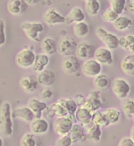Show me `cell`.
Returning a JSON list of instances; mask_svg holds the SVG:
<instances>
[{
	"label": "cell",
	"mask_w": 134,
	"mask_h": 146,
	"mask_svg": "<svg viewBox=\"0 0 134 146\" xmlns=\"http://www.w3.org/2000/svg\"><path fill=\"white\" fill-rule=\"evenodd\" d=\"M27 107L33 113L35 119H41L43 111L47 108V104L36 98H32L28 102Z\"/></svg>",
	"instance_id": "cell-17"
},
{
	"label": "cell",
	"mask_w": 134,
	"mask_h": 146,
	"mask_svg": "<svg viewBox=\"0 0 134 146\" xmlns=\"http://www.w3.org/2000/svg\"><path fill=\"white\" fill-rule=\"evenodd\" d=\"M96 34L97 37L107 46V49L114 50L119 47V38L116 35L108 33L103 28L98 27L96 29Z\"/></svg>",
	"instance_id": "cell-2"
},
{
	"label": "cell",
	"mask_w": 134,
	"mask_h": 146,
	"mask_svg": "<svg viewBox=\"0 0 134 146\" xmlns=\"http://www.w3.org/2000/svg\"><path fill=\"white\" fill-rule=\"evenodd\" d=\"M52 95H53V92L48 87H44L40 92V96L43 99H46V100H49L52 96Z\"/></svg>",
	"instance_id": "cell-42"
},
{
	"label": "cell",
	"mask_w": 134,
	"mask_h": 146,
	"mask_svg": "<svg viewBox=\"0 0 134 146\" xmlns=\"http://www.w3.org/2000/svg\"><path fill=\"white\" fill-rule=\"evenodd\" d=\"M117 146H134V144L129 137H125L120 140L119 143L117 144Z\"/></svg>",
	"instance_id": "cell-43"
},
{
	"label": "cell",
	"mask_w": 134,
	"mask_h": 146,
	"mask_svg": "<svg viewBox=\"0 0 134 146\" xmlns=\"http://www.w3.org/2000/svg\"><path fill=\"white\" fill-rule=\"evenodd\" d=\"M102 66L95 59L90 58L83 62L81 66V71L85 76L89 78H96L100 74Z\"/></svg>",
	"instance_id": "cell-7"
},
{
	"label": "cell",
	"mask_w": 134,
	"mask_h": 146,
	"mask_svg": "<svg viewBox=\"0 0 134 146\" xmlns=\"http://www.w3.org/2000/svg\"><path fill=\"white\" fill-rule=\"evenodd\" d=\"M95 60L97 61L100 65H111L113 62V55L111 50L107 48H97L94 53Z\"/></svg>",
	"instance_id": "cell-13"
},
{
	"label": "cell",
	"mask_w": 134,
	"mask_h": 146,
	"mask_svg": "<svg viewBox=\"0 0 134 146\" xmlns=\"http://www.w3.org/2000/svg\"><path fill=\"white\" fill-rule=\"evenodd\" d=\"M121 68L125 74L134 76V54H129L122 60Z\"/></svg>",
	"instance_id": "cell-28"
},
{
	"label": "cell",
	"mask_w": 134,
	"mask_h": 146,
	"mask_svg": "<svg viewBox=\"0 0 134 146\" xmlns=\"http://www.w3.org/2000/svg\"><path fill=\"white\" fill-rule=\"evenodd\" d=\"M85 97H84V96L81 95V94H77V95L75 96V98L74 99V100H75V102L77 104V107H82L83 104H84V101H85Z\"/></svg>",
	"instance_id": "cell-44"
},
{
	"label": "cell",
	"mask_w": 134,
	"mask_h": 146,
	"mask_svg": "<svg viewBox=\"0 0 134 146\" xmlns=\"http://www.w3.org/2000/svg\"><path fill=\"white\" fill-rule=\"evenodd\" d=\"M101 106H102V102H101L100 92L92 91L89 93L87 98L85 99V101H84L82 108H85L92 114L94 112L99 111Z\"/></svg>",
	"instance_id": "cell-8"
},
{
	"label": "cell",
	"mask_w": 134,
	"mask_h": 146,
	"mask_svg": "<svg viewBox=\"0 0 134 146\" xmlns=\"http://www.w3.org/2000/svg\"><path fill=\"white\" fill-rule=\"evenodd\" d=\"M11 107L9 103L4 102L0 106V133L5 137L13 133V121Z\"/></svg>",
	"instance_id": "cell-1"
},
{
	"label": "cell",
	"mask_w": 134,
	"mask_h": 146,
	"mask_svg": "<svg viewBox=\"0 0 134 146\" xmlns=\"http://www.w3.org/2000/svg\"><path fill=\"white\" fill-rule=\"evenodd\" d=\"M43 19L45 24L49 26H53L55 25L66 23V17L56 10L55 9H49L44 13Z\"/></svg>",
	"instance_id": "cell-10"
},
{
	"label": "cell",
	"mask_w": 134,
	"mask_h": 146,
	"mask_svg": "<svg viewBox=\"0 0 134 146\" xmlns=\"http://www.w3.org/2000/svg\"><path fill=\"white\" fill-rule=\"evenodd\" d=\"M11 115H12V118H16V119H21L28 122H31L35 119L33 113L27 106L19 107V108H15L11 112Z\"/></svg>",
	"instance_id": "cell-18"
},
{
	"label": "cell",
	"mask_w": 134,
	"mask_h": 146,
	"mask_svg": "<svg viewBox=\"0 0 134 146\" xmlns=\"http://www.w3.org/2000/svg\"><path fill=\"white\" fill-rule=\"evenodd\" d=\"M128 9L129 10V12L134 14V0L129 1V4L128 6Z\"/></svg>",
	"instance_id": "cell-46"
},
{
	"label": "cell",
	"mask_w": 134,
	"mask_h": 146,
	"mask_svg": "<svg viewBox=\"0 0 134 146\" xmlns=\"http://www.w3.org/2000/svg\"><path fill=\"white\" fill-rule=\"evenodd\" d=\"M24 33L30 40L39 42V35L44 31V25L40 22H24L21 25Z\"/></svg>",
	"instance_id": "cell-3"
},
{
	"label": "cell",
	"mask_w": 134,
	"mask_h": 146,
	"mask_svg": "<svg viewBox=\"0 0 134 146\" xmlns=\"http://www.w3.org/2000/svg\"><path fill=\"white\" fill-rule=\"evenodd\" d=\"M21 146H36V141L35 139V135L33 133L25 134L20 141Z\"/></svg>",
	"instance_id": "cell-39"
},
{
	"label": "cell",
	"mask_w": 134,
	"mask_h": 146,
	"mask_svg": "<svg viewBox=\"0 0 134 146\" xmlns=\"http://www.w3.org/2000/svg\"><path fill=\"white\" fill-rule=\"evenodd\" d=\"M72 141L69 135L61 137L56 142V146H71L72 145Z\"/></svg>",
	"instance_id": "cell-40"
},
{
	"label": "cell",
	"mask_w": 134,
	"mask_h": 146,
	"mask_svg": "<svg viewBox=\"0 0 134 146\" xmlns=\"http://www.w3.org/2000/svg\"><path fill=\"white\" fill-rule=\"evenodd\" d=\"M134 45V36L126 35L119 39V47L125 51H132Z\"/></svg>",
	"instance_id": "cell-35"
},
{
	"label": "cell",
	"mask_w": 134,
	"mask_h": 146,
	"mask_svg": "<svg viewBox=\"0 0 134 146\" xmlns=\"http://www.w3.org/2000/svg\"><path fill=\"white\" fill-rule=\"evenodd\" d=\"M102 113L105 117V119H107L109 125L116 123L120 119L121 111L117 109L107 108L104 110L103 111H102Z\"/></svg>",
	"instance_id": "cell-29"
},
{
	"label": "cell",
	"mask_w": 134,
	"mask_h": 146,
	"mask_svg": "<svg viewBox=\"0 0 134 146\" xmlns=\"http://www.w3.org/2000/svg\"><path fill=\"white\" fill-rule=\"evenodd\" d=\"M28 5H31V4H36L38 3V1H25Z\"/></svg>",
	"instance_id": "cell-48"
},
{
	"label": "cell",
	"mask_w": 134,
	"mask_h": 146,
	"mask_svg": "<svg viewBox=\"0 0 134 146\" xmlns=\"http://www.w3.org/2000/svg\"><path fill=\"white\" fill-rule=\"evenodd\" d=\"M111 88L114 96L120 100L125 99L130 92V85L123 78H116L111 83Z\"/></svg>",
	"instance_id": "cell-5"
},
{
	"label": "cell",
	"mask_w": 134,
	"mask_h": 146,
	"mask_svg": "<svg viewBox=\"0 0 134 146\" xmlns=\"http://www.w3.org/2000/svg\"><path fill=\"white\" fill-rule=\"evenodd\" d=\"M122 110L128 118L133 117L134 115V99L125 100L122 104Z\"/></svg>",
	"instance_id": "cell-36"
},
{
	"label": "cell",
	"mask_w": 134,
	"mask_h": 146,
	"mask_svg": "<svg viewBox=\"0 0 134 146\" xmlns=\"http://www.w3.org/2000/svg\"><path fill=\"white\" fill-rule=\"evenodd\" d=\"M84 9L89 16H96L100 10V3L97 0H86L84 2Z\"/></svg>",
	"instance_id": "cell-30"
},
{
	"label": "cell",
	"mask_w": 134,
	"mask_h": 146,
	"mask_svg": "<svg viewBox=\"0 0 134 146\" xmlns=\"http://www.w3.org/2000/svg\"><path fill=\"white\" fill-rule=\"evenodd\" d=\"M92 122L94 125L99 126L100 128H105L109 126V123L107 121V119H105L102 111H100L92 113Z\"/></svg>",
	"instance_id": "cell-34"
},
{
	"label": "cell",
	"mask_w": 134,
	"mask_h": 146,
	"mask_svg": "<svg viewBox=\"0 0 134 146\" xmlns=\"http://www.w3.org/2000/svg\"><path fill=\"white\" fill-rule=\"evenodd\" d=\"M114 27L118 31H125L130 28L133 25V21L126 16H119L115 20L114 23Z\"/></svg>",
	"instance_id": "cell-32"
},
{
	"label": "cell",
	"mask_w": 134,
	"mask_h": 146,
	"mask_svg": "<svg viewBox=\"0 0 134 146\" xmlns=\"http://www.w3.org/2000/svg\"><path fill=\"white\" fill-rule=\"evenodd\" d=\"M78 44L74 38L70 36H65L62 38L59 43L58 44L57 51L58 53L62 55H64L65 57L74 55L76 52Z\"/></svg>",
	"instance_id": "cell-4"
},
{
	"label": "cell",
	"mask_w": 134,
	"mask_h": 146,
	"mask_svg": "<svg viewBox=\"0 0 134 146\" xmlns=\"http://www.w3.org/2000/svg\"><path fill=\"white\" fill-rule=\"evenodd\" d=\"M82 127L86 134V138L89 139L93 142H98L100 141L101 137H102V130L99 126L94 125L93 123L91 122L86 125H83Z\"/></svg>",
	"instance_id": "cell-16"
},
{
	"label": "cell",
	"mask_w": 134,
	"mask_h": 146,
	"mask_svg": "<svg viewBox=\"0 0 134 146\" xmlns=\"http://www.w3.org/2000/svg\"><path fill=\"white\" fill-rule=\"evenodd\" d=\"M111 82L110 78L105 74H100L96 76L94 79V85L97 88L98 91H107L111 88Z\"/></svg>",
	"instance_id": "cell-23"
},
{
	"label": "cell",
	"mask_w": 134,
	"mask_h": 146,
	"mask_svg": "<svg viewBox=\"0 0 134 146\" xmlns=\"http://www.w3.org/2000/svg\"><path fill=\"white\" fill-rule=\"evenodd\" d=\"M29 5L24 0H10L7 3V10L14 16L21 15L25 13Z\"/></svg>",
	"instance_id": "cell-14"
},
{
	"label": "cell",
	"mask_w": 134,
	"mask_h": 146,
	"mask_svg": "<svg viewBox=\"0 0 134 146\" xmlns=\"http://www.w3.org/2000/svg\"><path fill=\"white\" fill-rule=\"evenodd\" d=\"M132 118H133V122H134V115H133V116L132 117Z\"/></svg>",
	"instance_id": "cell-51"
},
{
	"label": "cell",
	"mask_w": 134,
	"mask_h": 146,
	"mask_svg": "<svg viewBox=\"0 0 134 146\" xmlns=\"http://www.w3.org/2000/svg\"><path fill=\"white\" fill-rule=\"evenodd\" d=\"M80 67L79 59L75 55L66 56L62 59V69L67 74H74L77 73Z\"/></svg>",
	"instance_id": "cell-9"
},
{
	"label": "cell",
	"mask_w": 134,
	"mask_h": 146,
	"mask_svg": "<svg viewBox=\"0 0 134 146\" xmlns=\"http://www.w3.org/2000/svg\"><path fill=\"white\" fill-rule=\"evenodd\" d=\"M57 42L51 37H47L42 41L40 48L44 53L47 55L54 54L57 51Z\"/></svg>",
	"instance_id": "cell-24"
},
{
	"label": "cell",
	"mask_w": 134,
	"mask_h": 146,
	"mask_svg": "<svg viewBox=\"0 0 134 146\" xmlns=\"http://www.w3.org/2000/svg\"><path fill=\"white\" fill-rule=\"evenodd\" d=\"M0 146H3V141L1 137H0Z\"/></svg>",
	"instance_id": "cell-49"
},
{
	"label": "cell",
	"mask_w": 134,
	"mask_h": 146,
	"mask_svg": "<svg viewBox=\"0 0 134 146\" xmlns=\"http://www.w3.org/2000/svg\"><path fill=\"white\" fill-rule=\"evenodd\" d=\"M7 40L6 33H5V22L0 19V48L5 44Z\"/></svg>",
	"instance_id": "cell-41"
},
{
	"label": "cell",
	"mask_w": 134,
	"mask_h": 146,
	"mask_svg": "<svg viewBox=\"0 0 134 146\" xmlns=\"http://www.w3.org/2000/svg\"><path fill=\"white\" fill-rule=\"evenodd\" d=\"M36 54L33 50L22 49L16 55L15 62L17 65L22 69H28L33 66L35 61Z\"/></svg>",
	"instance_id": "cell-6"
},
{
	"label": "cell",
	"mask_w": 134,
	"mask_h": 146,
	"mask_svg": "<svg viewBox=\"0 0 134 146\" xmlns=\"http://www.w3.org/2000/svg\"><path fill=\"white\" fill-rule=\"evenodd\" d=\"M30 130L33 133V134H44L47 132L49 129V124L46 119H34L32 122H30L29 125Z\"/></svg>",
	"instance_id": "cell-19"
},
{
	"label": "cell",
	"mask_w": 134,
	"mask_h": 146,
	"mask_svg": "<svg viewBox=\"0 0 134 146\" xmlns=\"http://www.w3.org/2000/svg\"><path fill=\"white\" fill-rule=\"evenodd\" d=\"M73 32H74V34L77 37H84L89 33V27H88L87 23L84 21L79 22V23H75L74 27H73Z\"/></svg>",
	"instance_id": "cell-33"
},
{
	"label": "cell",
	"mask_w": 134,
	"mask_h": 146,
	"mask_svg": "<svg viewBox=\"0 0 134 146\" xmlns=\"http://www.w3.org/2000/svg\"><path fill=\"white\" fill-rule=\"evenodd\" d=\"M19 85L21 89L26 93H33L38 88V82L36 77L27 75L20 79Z\"/></svg>",
	"instance_id": "cell-15"
},
{
	"label": "cell",
	"mask_w": 134,
	"mask_h": 146,
	"mask_svg": "<svg viewBox=\"0 0 134 146\" xmlns=\"http://www.w3.org/2000/svg\"><path fill=\"white\" fill-rule=\"evenodd\" d=\"M36 79L39 85L44 87H49L55 82L56 76L52 70L45 69L44 70L40 72Z\"/></svg>",
	"instance_id": "cell-20"
},
{
	"label": "cell",
	"mask_w": 134,
	"mask_h": 146,
	"mask_svg": "<svg viewBox=\"0 0 134 146\" xmlns=\"http://www.w3.org/2000/svg\"><path fill=\"white\" fill-rule=\"evenodd\" d=\"M118 17H119V15L116 14L114 10L111 9L110 7L107 8L106 10H104L101 14V17L103 20L107 21V22H111V23H114Z\"/></svg>",
	"instance_id": "cell-38"
},
{
	"label": "cell",
	"mask_w": 134,
	"mask_h": 146,
	"mask_svg": "<svg viewBox=\"0 0 134 146\" xmlns=\"http://www.w3.org/2000/svg\"><path fill=\"white\" fill-rule=\"evenodd\" d=\"M132 52H133V54H134V45H133V49H132Z\"/></svg>",
	"instance_id": "cell-50"
},
{
	"label": "cell",
	"mask_w": 134,
	"mask_h": 146,
	"mask_svg": "<svg viewBox=\"0 0 134 146\" xmlns=\"http://www.w3.org/2000/svg\"><path fill=\"white\" fill-rule=\"evenodd\" d=\"M47 112H46V115L48 118H54V116L58 117V118H61V117H65L66 115L67 111L65 109L60 106L59 104H58L57 103H54L53 104H51L49 107L47 108Z\"/></svg>",
	"instance_id": "cell-25"
},
{
	"label": "cell",
	"mask_w": 134,
	"mask_h": 146,
	"mask_svg": "<svg viewBox=\"0 0 134 146\" xmlns=\"http://www.w3.org/2000/svg\"><path fill=\"white\" fill-rule=\"evenodd\" d=\"M85 19V15L83 10L80 7H74L70 11L67 17H66V23L67 25L72 23H79L84 21Z\"/></svg>",
	"instance_id": "cell-22"
},
{
	"label": "cell",
	"mask_w": 134,
	"mask_h": 146,
	"mask_svg": "<svg viewBox=\"0 0 134 146\" xmlns=\"http://www.w3.org/2000/svg\"><path fill=\"white\" fill-rule=\"evenodd\" d=\"M92 114L82 107L78 108L77 111L75 112V117L77 119V122H80L81 126L86 125L92 122Z\"/></svg>",
	"instance_id": "cell-27"
},
{
	"label": "cell",
	"mask_w": 134,
	"mask_h": 146,
	"mask_svg": "<svg viewBox=\"0 0 134 146\" xmlns=\"http://www.w3.org/2000/svg\"><path fill=\"white\" fill-rule=\"evenodd\" d=\"M95 47L92 44L84 41L78 44L77 50H76V55L78 59H84V60H87V59H90L92 56H94V53H95Z\"/></svg>",
	"instance_id": "cell-12"
},
{
	"label": "cell",
	"mask_w": 134,
	"mask_h": 146,
	"mask_svg": "<svg viewBox=\"0 0 134 146\" xmlns=\"http://www.w3.org/2000/svg\"><path fill=\"white\" fill-rule=\"evenodd\" d=\"M129 138L132 140V141L134 144V126L132 127V129L130 130V137H129Z\"/></svg>",
	"instance_id": "cell-47"
},
{
	"label": "cell",
	"mask_w": 134,
	"mask_h": 146,
	"mask_svg": "<svg viewBox=\"0 0 134 146\" xmlns=\"http://www.w3.org/2000/svg\"><path fill=\"white\" fill-rule=\"evenodd\" d=\"M68 135L70 137L73 144L77 142H83L87 139L86 134H85V132H84L82 126L80 124H77V123L73 125Z\"/></svg>",
	"instance_id": "cell-21"
},
{
	"label": "cell",
	"mask_w": 134,
	"mask_h": 146,
	"mask_svg": "<svg viewBox=\"0 0 134 146\" xmlns=\"http://www.w3.org/2000/svg\"><path fill=\"white\" fill-rule=\"evenodd\" d=\"M66 117L68 119H70V122L73 124H76L77 123V119H76V117H75V114H67Z\"/></svg>",
	"instance_id": "cell-45"
},
{
	"label": "cell",
	"mask_w": 134,
	"mask_h": 146,
	"mask_svg": "<svg viewBox=\"0 0 134 146\" xmlns=\"http://www.w3.org/2000/svg\"><path fill=\"white\" fill-rule=\"evenodd\" d=\"M49 63V58L47 54H40L36 55L35 61L33 65V70L35 72L40 73L45 70V67Z\"/></svg>",
	"instance_id": "cell-26"
},
{
	"label": "cell",
	"mask_w": 134,
	"mask_h": 146,
	"mask_svg": "<svg viewBox=\"0 0 134 146\" xmlns=\"http://www.w3.org/2000/svg\"><path fill=\"white\" fill-rule=\"evenodd\" d=\"M56 103L62 106L66 111L68 114H75V112L77 111L78 108L77 104L73 98L60 99Z\"/></svg>",
	"instance_id": "cell-31"
},
{
	"label": "cell",
	"mask_w": 134,
	"mask_h": 146,
	"mask_svg": "<svg viewBox=\"0 0 134 146\" xmlns=\"http://www.w3.org/2000/svg\"><path fill=\"white\" fill-rule=\"evenodd\" d=\"M110 5H111L110 8L114 10L116 14L120 15L124 11L125 7L126 5V1L125 0H111L110 1Z\"/></svg>",
	"instance_id": "cell-37"
},
{
	"label": "cell",
	"mask_w": 134,
	"mask_h": 146,
	"mask_svg": "<svg viewBox=\"0 0 134 146\" xmlns=\"http://www.w3.org/2000/svg\"><path fill=\"white\" fill-rule=\"evenodd\" d=\"M73 123L70 122V119L65 117L58 118L54 122V129L58 135L62 137L68 135L73 126Z\"/></svg>",
	"instance_id": "cell-11"
}]
</instances>
